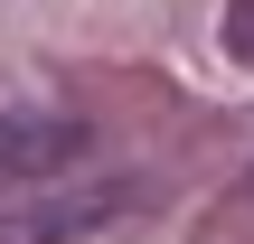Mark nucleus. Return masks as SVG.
Here are the masks:
<instances>
[{
  "mask_svg": "<svg viewBox=\"0 0 254 244\" xmlns=\"http://www.w3.org/2000/svg\"><path fill=\"white\" fill-rule=\"evenodd\" d=\"M132 197H141L132 179L75 188V197H19V207H0V244H75V235H94V226H113Z\"/></svg>",
  "mask_w": 254,
  "mask_h": 244,
  "instance_id": "obj_1",
  "label": "nucleus"
},
{
  "mask_svg": "<svg viewBox=\"0 0 254 244\" xmlns=\"http://www.w3.org/2000/svg\"><path fill=\"white\" fill-rule=\"evenodd\" d=\"M85 122L75 113H0V197L28 179H57L66 160H85Z\"/></svg>",
  "mask_w": 254,
  "mask_h": 244,
  "instance_id": "obj_2",
  "label": "nucleus"
},
{
  "mask_svg": "<svg viewBox=\"0 0 254 244\" xmlns=\"http://www.w3.org/2000/svg\"><path fill=\"white\" fill-rule=\"evenodd\" d=\"M226 47L254 66V0H226Z\"/></svg>",
  "mask_w": 254,
  "mask_h": 244,
  "instance_id": "obj_3",
  "label": "nucleus"
},
{
  "mask_svg": "<svg viewBox=\"0 0 254 244\" xmlns=\"http://www.w3.org/2000/svg\"><path fill=\"white\" fill-rule=\"evenodd\" d=\"M245 197H254V179H245Z\"/></svg>",
  "mask_w": 254,
  "mask_h": 244,
  "instance_id": "obj_4",
  "label": "nucleus"
}]
</instances>
